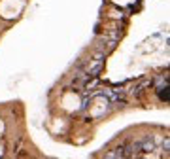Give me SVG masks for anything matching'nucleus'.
<instances>
[{
  "mask_svg": "<svg viewBox=\"0 0 170 159\" xmlns=\"http://www.w3.org/2000/svg\"><path fill=\"white\" fill-rule=\"evenodd\" d=\"M104 157H108V159H112V157H125V153H123V146H117L115 150L106 152V153H104Z\"/></svg>",
  "mask_w": 170,
  "mask_h": 159,
  "instance_id": "obj_1",
  "label": "nucleus"
},
{
  "mask_svg": "<svg viewBox=\"0 0 170 159\" xmlns=\"http://www.w3.org/2000/svg\"><path fill=\"white\" fill-rule=\"evenodd\" d=\"M157 93H159V101H161V102H168V85L157 89Z\"/></svg>",
  "mask_w": 170,
  "mask_h": 159,
  "instance_id": "obj_2",
  "label": "nucleus"
},
{
  "mask_svg": "<svg viewBox=\"0 0 170 159\" xmlns=\"http://www.w3.org/2000/svg\"><path fill=\"white\" fill-rule=\"evenodd\" d=\"M155 85H157V89H161V87L168 85V76H159V78H157V82H155Z\"/></svg>",
  "mask_w": 170,
  "mask_h": 159,
  "instance_id": "obj_3",
  "label": "nucleus"
}]
</instances>
